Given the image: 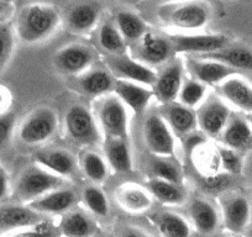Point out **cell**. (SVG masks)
<instances>
[{
	"mask_svg": "<svg viewBox=\"0 0 252 237\" xmlns=\"http://www.w3.org/2000/svg\"><path fill=\"white\" fill-rule=\"evenodd\" d=\"M10 193V183H9V176L5 168L0 163V200H4Z\"/></svg>",
	"mask_w": 252,
	"mask_h": 237,
	"instance_id": "ee69618b",
	"label": "cell"
},
{
	"mask_svg": "<svg viewBox=\"0 0 252 237\" xmlns=\"http://www.w3.org/2000/svg\"><path fill=\"white\" fill-rule=\"evenodd\" d=\"M120 237H150V236L145 231L137 229V227L127 226L123 230Z\"/></svg>",
	"mask_w": 252,
	"mask_h": 237,
	"instance_id": "7dc6e473",
	"label": "cell"
},
{
	"mask_svg": "<svg viewBox=\"0 0 252 237\" xmlns=\"http://www.w3.org/2000/svg\"><path fill=\"white\" fill-rule=\"evenodd\" d=\"M36 164L63 179L73 178L79 169V163L71 151L64 148H50L37 152L33 156Z\"/></svg>",
	"mask_w": 252,
	"mask_h": 237,
	"instance_id": "e0dca14e",
	"label": "cell"
},
{
	"mask_svg": "<svg viewBox=\"0 0 252 237\" xmlns=\"http://www.w3.org/2000/svg\"><path fill=\"white\" fill-rule=\"evenodd\" d=\"M15 30L9 21H0V74L10 62L15 48Z\"/></svg>",
	"mask_w": 252,
	"mask_h": 237,
	"instance_id": "f35d334b",
	"label": "cell"
},
{
	"mask_svg": "<svg viewBox=\"0 0 252 237\" xmlns=\"http://www.w3.org/2000/svg\"><path fill=\"white\" fill-rule=\"evenodd\" d=\"M81 200L83 202L84 207L95 216H108L110 211L108 198L105 197L103 190L95 184H89L83 188L81 193Z\"/></svg>",
	"mask_w": 252,
	"mask_h": 237,
	"instance_id": "8d00e7d4",
	"label": "cell"
},
{
	"mask_svg": "<svg viewBox=\"0 0 252 237\" xmlns=\"http://www.w3.org/2000/svg\"><path fill=\"white\" fill-rule=\"evenodd\" d=\"M96 124L105 139H126L129 132V114L123 101L115 95L109 94L96 99Z\"/></svg>",
	"mask_w": 252,
	"mask_h": 237,
	"instance_id": "5b68a950",
	"label": "cell"
},
{
	"mask_svg": "<svg viewBox=\"0 0 252 237\" xmlns=\"http://www.w3.org/2000/svg\"><path fill=\"white\" fill-rule=\"evenodd\" d=\"M188 157L192 159L195 169H197L202 178L220 173L221 164H220L218 147L213 146L208 141H204L203 144L198 145L189 153Z\"/></svg>",
	"mask_w": 252,
	"mask_h": 237,
	"instance_id": "d6a6232c",
	"label": "cell"
},
{
	"mask_svg": "<svg viewBox=\"0 0 252 237\" xmlns=\"http://www.w3.org/2000/svg\"><path fill=\"white\" fill-rule=\"evenodd\" d=\"M246 120H247V122H249L250 126H251V129H252V113L251 114H247Z\"/></svg>",
	"mask_w": 252,
	"mask_h": 237,
	"instance_id": "681fc988",
	"label": "cell"
},
{
	"mask_svg": "<svg viewBox=\"0 0 252 237\" xmlns=\"http://www.w3.org/2000/svg\"><path fill=\"white\" fill-rule=\"evenodd\" d=\"M62 24L61 11L50 4H29L16 14V38L26 45H36L55 35Z\"/></svg>",
	"mask_w": 252,
	"mask_h": 237,
	"instance_id": "6da1fadb",
	"label": "cell"
},
{
	"mask_svg": "<svg viewBox=\"0 0 252 237\" xmlns=\"http://www.w3.org/2000/svg\"><path fill=\"white\" fill-rule=\"evenodd\" d=\"M15 11V5L10 1H0V21H8Z\"/></svg>",
	"mask_w": 252,
	"mask_h": 237,
	"instance_id": "bcb514c9",
	"label": "cell"
},
{
	"mask_svg": "<svg viewBox=\"0 0 252 237\" xmlns=\"http://www.w3.org/2000/svg\"><path fill=\"white\" fill-rule=\"evenodd\" d=\"M246 236H247V237H252V222L249 225V227H247V230H246Z\"/></svg>",
	"mask_w": 252,
	"mask_h": 237,
	"instance_id": "c3c4849f",
	"label": "cell"
},
{
	"mask_svg": "<svg viewBox=\"0 0 252 237\" xmlns=\"http://www.w3.org/2000/svg\"><path fill=\"white\" fill-rule=\"evenodd\" d=\"M142 139L154 156L174 157V135L158 110L149 111L142 124Z\"/></svg>",
	"mask_w": 252,
	"mask_h": 237,
	"instance_id": "9c48e42d",
	"label": "cell"
},
{
	"mask_svg": "<svg viewBox=\"0 0 252 237\" xmlns=\"http://www.w3.org/2000/svg\"><path fill=\"white\" fill-rule=\"evenodd\" d=\"M113 93L123 101L124 105L130 108L136 114L144 113L151 99L154 98L151 89H147L141 84L123 81V79H116Z\"/></svg>",
	"mask_w": 252,
	"mask_h": 237,
	"instance_id": "484cf974",
	"label": "cell"
},
{
	"mask_svg": "<svg viewBox=\"0 0 252 237\" xmlns=\"http://www.w3.org/2000/svg\"><path fill=\"white\" fill-rule=\"evenodd\" d=\"M16 116L14 113L0 114V149L8 145L13 135L14 127H15Z\"/></svg>",
	"mask_w": 252,
	"mask_h": 237,
	"instance_id": "7bdbcfd3",
	"label": "cell"
},
{
	"mask_svg": "<svg viewBox=\"0 0 252 237\" xmlns=\"http://www.w3.org/2000/svg\"><path fill=\"white\" fill-rule=\"evenodd\" d=\"M64 184L66 179L33 163L25 167L16 178L14 197L19 204L28 205L52 190L64 187Z\"/></svg>",
	"mask_w": 252,
	"mask_h": 237,
	"instance_id": "7a4b0ae2",
	"label": "cell"
},
{
	"mask_svg": "<svg viewBox=\"0 0 252 237\" xmlns=\"http://www.w3.org/2000/svg\"><path fill=\"white\" fill-rule=\"evenodd\" d=\"M101 11V5L95 1H78L69 4L61 11V16L69 32L74 35H88L100 24Z\"/></svg>",
	"mask_w": 252,
	"mask_h": 237,
	"instance_id": "7c38bea8",
	"label": "cell"
},
{
	"mask_svg": "<svg viewBox=\"0 0 252 237\" xmlns=\"http://www.w3.org/2000/svg\"><path fill=\"white\" fill-rule=\"evenodd\" d=\"M62 237H95L98 226L94 220L81 209H72L62 215L58 224Z\"/></svg>",
	"mask_w": 252,
	"mask_h": 237,
	"instance_id": "83f0119b",
	"label": "cell"
},
{
	"mask_svg": "<svg viewBox=\"0 0 252 237\" xmlns=\"http://www.w3.org/2000/svg\"><path fill=\"white\" fill-rule=\"evenodd\" d=\"M222 211V221L227 231L232 234H242L246 231L251 219V207L245 195L230 193L220 199Z\"/></svg>",
	"mask_w": 252,
	"mask_h": 237,
	"instance_id": "2e32d148",
	"label": "cell"
},
{
	"mask_svg": "<svg viewBox=\"0 0 252 237\" xmlns=\"http://www.w3.org/2000/svg\"><path fill=\"white\" fill-rule=\"evenodd\" d=\"M104 153L109 168L118 173L132 171V157L126 139H105Z\"/></svg>",
	"mask_w": 252,
	"mask_h": 237,
	"instance_id": "f546056e",
	"label": "cell"
},
{
	"mask_svg": "<svg viewBox=\"0 0 252 237\" xmlns=\"http://www.w3.org/2000/svg\"><path fill=\"white\" fill-rule=\"evenodd\" d=\"M52 59L53 66L61 74L73 78L95 66L98 52L86 43L73 42L61 47Z\"/></svg>",
	"mask_w": 252,
	"mask_h": 237,
	"instance_id": "ba28073f",
	"label": "cell"
},
{
	"mask_svg": "<svg viewBox=\"0 0 252 237\" xmlns=\"http://www.w3.org/2000/svg\"><path fill=\"white\" fill-rule=\"evenodd\" d=\"M157 15L164 25L181 30H199L210 20V8L202 1L169 3L159 6Z\"/></svg>",
	"mask_w": 252,
	"mask_h": 237,
	"instance_id": "277c9868",
	"label": "cell"
},
{
	"mask_svg": "<svg viewBox=\"0 0 252 237\" xmlns=\"http://www.w3.org/2000/svg\"><path fill=\"white\" fill-rule=\"evenodd\" d=\"M113 20L127 43V47L139 41L150 31L149 25L137 14L127 9H120L116 11Z\"/></svg>",
	"mask_w": 252,
	"mask_h": 237,
	"instance_id": "f1b7e54d",
	"label": "cell"
},
{
	"mask_svg": "<svg viewBox=\"0 0 252 237\" xmlns=\"http://www.w3.org/2000/svg\"><path fill=\"white\" fill-rule=\"evenodd\" d=\"M96 41L106 56H119L127 53V43L121 36L113 19L100 21L96 28Z\"/></svg>",
	"mask_w": 252,
	"mask_h": 237,
	"instance_id": "1f68e13d",
	"label": "cell"
},
{
	"mask_svg": "<svg viewBox=\"0 0 252 237\" xmlns=\"http://www.w3.org/2000/svg\"><path fill=\"white\" fill-rule=\"evenodd\" d=\"M78 163L84 176L93 184L98 185L105 182L109 176V166L104 157L92 149H83L79 153Z\"/></svg>",
	"mask_w": 252,
	"mask_h": 237,
	"instance_id": "e575fe53",
	"label": "cell"
},
{
	"mask_svg": "<svg viewBox=\"0 0 252 237\" xmlns=\"http://www.w3.org/2000/svg\"><path fill=\"white\" fill-rule=\"evenodd\" d=\"M131 57L149 68H161L174 58V48L168 36L150 30L139 41L129 46Z\"/></svg>",
	"mask_w": 252,
	"mask_h": 237,
	"instance_id": "8992f818",
	"label": "cell"
},
{
	"mask_svg": "<svg viewBox=\"0 0 252 237\" xmlns=\"http://www.w3.org/2000/svg\"><path fill=\"white\" fill-rule=\"evenodd\" d=\"M162 237H189L190 226L181 215L173 211H158L150 216Z\"/></svg>",
	"mask_w": 252,
	"mask_h": 237,
	"instance_id": "836d02e7",
	"label": "cell"
},
{
	"mask_svg": "<svg viewBox=\"0 0 252 237\" xmlns=\"http://www.w3.org/2000/svg\"><path fill=\"white\" fill-rule=\"evenodd\" d=\"M218 89L225 103L242 113H252V86L246 79L235 74L219 84Z\"/></svg>",
	"mask_w": 252,
	"mask_h": 237,
	"instance_id": "7402d4cb",
	"label": "cell"
},
{
	"mask_svg": "<svg viewBox=\"0 0 252 237\" xmlns=\"http://www.w3.org/2000/svg\"><path fill=\"white\" fill-rule=\"evenodd\" d=\"M197 58L210 59L225 64L234 71H251L252 72V48L244 43H232L225 46L217 52L209 55L199 56Z\"/></svg>",
	"mask_w": 252,
	"mask_h": 237,
	"instance_id": "603a6c76",
	"label": "cell"
},
{
	"mask_svg": "<svg viewBox=\"0 0 252 237\" xmlns=\"http://www.w3.org/2000/svg\"><path fill=\"white\" fill-rule=\"evenodd\" d=\"M218 153H219L220 164L224 169V173L230 174V176H239L242 172V158L241 154L237 151L231 148H227L225 146H217Z\"/></svg>",
	"mask_w": 252,
	"mask_h": 237,
	"instance_id": "60d3db41",
	"label": "cell"
},
{
	"mask_svg": "<svg viewBox=\"0 0 252 237\" xmlns=\"http://www.w3.org/2000/svg\"><path fill=\"white\" fill-rule=\"evenodd\" d=\"M95 237H100V236H95Z\"/></svg>",
	"mask_w": 252,
	"mask_h": 237,
	"instance_id": "f907efd6",
	"label": "cell"
},
{
	"mask_svg": "<svg viewBox=\"0 0 252 237\" xmlns=\"http://www.w3.org/2000/svg\"><path fill=\"white\" fill-rule=\"evenodd\" d=\"M5 237H62L60 229L50 220H43L35 226L16 230Z\"/></svg>",
	"mask_w": 252,
	"mask_h": 237,
	"instance_id": "ab89813d",
	"label": "cell"
},
{
	"mask_svg": "<svg viewBox=\"0 0 252 237\" xmlns=\"http://www.w3.org/2000/svg\"><path fill=\"white\" fill-rule=\"evenodd\" d=\"M11 105V93L6 87L0 86V114L9 111Z\"/></svg>",
	"mask_w": 252,
	"mask_h": 237,
	"instance_id": "f6af8a7d",
	"label": "cell"
},
{
	"mask_svg": "<svg viewBox=\"0 0 252 237\" xmlns=\"http://www.w3.org/2000/svg\"><path fill=\"white\" fill-rule=\"evenodd\" d=\"M208 87L193 78H184L178 94V103L189 109L199 106L205 100Z\"/></svg>",
	"mask_w": 252,
	"mask_h": 237,
	"instance_id": "74e56055",
	"label": "cell"
},
{
	"mask_svg": "<svg viewBox=\"0 0 252 237\" xmlns=\"http://www.w3.org/2000/svg\"><path fill=\"white\" fill-rule=\"evenodd\" d=\"M146 188L159 203L171 207H179L186 203L188 198V193L182 184L167 182V180L158 179V178H150L146 183Z\"/></svg>",
	"mask_w": 252,
	"mask_h": 237,
	"instance_id": "4dcf8cb0",
	"label": "cell"
},
{
	"mask_svg": "<svg viewBox=\"0 0 252 237\" xmlns=\"http://www.w3.org/2000/svg\"><path fill=\"white\" fill-rule=\"evenodd\" d=\"M64 134L74 145L88 147L101 142V131L91 109L82 103L72 104L64 114Z\"/></svg>",
	"mask_w": 252,
	"mask_h": 237,
	"instance_id": "3957f363",
	"label": "cell"
},
{
	"mask_svg": "<svg viewBox=\"0 0 252 237\" xmlns=\"http://www.w3.org/2000/svg\"><path fill=\"white\" fill-rule=\"evenodd\" d=\"M46 217L28 205L8 204L0 207V234H10L40 224Z\"/></svg>",
	"mask_w": 252,
	"mask_h": 237,
	"instance_id": "ffe728a7",
	"label": "cell"
},
{
	"mask_svg": "<svg viewBox=\"0 0 252 237\" xmlns=\"http://www.w3.org/2000/svg\"><path fill=\"white\" fill-rule=\"evenodd\" d=\"M173 45L174 52L184 53L188 57H199L221 50L231 41L224 33H167Z\"/></svg>",
	"mask_w": 252,
	"mask_h": 237,
	"instance_id": "30bf717a",
	"label": "cell"
},
{
	"mask_svg": "<svg viewBox=\"0 0 252 237\" xmlns=\"http://www.w3.org/2000/svg\"><path fill=\"white\" fill-rule=\"evenodd\" d=\"M115 77L105 66H94L84 73L72 78L71 87L81 95L99 99L113 93Z\"/></svg>",
	"mask_w": 252,
	"mask_h": 237,
	"instance_id": "9a60e30c",
	"label": "cell"
},
{
	"mask_svg": "<svg viewBox=\"0 0 252 237\" xmlns=\"http://www.w3.org/2000/svg\"><path fill=\"white\" fill-rule=\"evenodd\" d=\"M189 217L195 229L204 235H210L217 231L219 226V212L217 207L204 198H193L188 205Z\"/></svg>",
	"mask_w": 252,
	"mask_h": 237,
	"instance_id": "4316f807",
	"label": "cell"
},
{
	"mask_svg": "<svg viewBox=\"0 0 252 237\" xmlns=\"http://www.w3.org/2000/svg\"><path fill=\"white\" fill-rule=\"evenodd\" d=\"M79 199H81V197H78V194L73 189L62 187L47 193L35 202L30 203V204H28V207L42 214L43 216L46 214L64 215L66 212L74 209Z\"/></svg>",
	"mask_w": 252,
	"mask_h": 237,
	"instance_id": "44dd1931",
	"label": "cell"
},
{
	"mask_svg": "<svg viewBox=\"0 0 252 237\" xmlns=\"http://www.w3.org/2000/svg\"><path fill=\"white\" fill-rule=\"evenodd\" d=\"M149 167L154 178L183 185V168L174 157L152 154Z\"/></svg>",
	"mask_w": 252,
	"mask_h": 237,
	"instance_id": "d590c367",
	"label": "cell"
},
{
	"mask_svg": "<svg viewBox=\"0 0 252 237\" xmlns=\"http://www.w3.org/2000/svg\"><path fill=\"white\" fill-rule=\"evenodd\" d=\"M198 130L207 137L218 139L231 118L229 105L220 96L213 95L205 99L195 111Z\"/></svg>",
	"mask_w": 252,
	"mask_h": 237,
	"instance_id": "8fae6325",
	"label": "cell"
},
{
	"mask_svg": "<svg viewBox=\"0 0 252 237\" xmlns=\"http://www.w3.org/2000/svg\"><path fill=\"white\" fill-rule=\"evenodd\" d=\"M232 184V176L220 172L215 176L204 177L200 179V188L204 192L210 193V194H219L224 193L225 190L229 189L230 185Z\"/></svg>",
	"mask_w": 252,
	"mask_h": 237,
	"instance_id": "b9f144b4",
	"label": "cell"
},
{
	"mask_svg": "<svg viewBox=\"0 0 252 237\" xmlns=\"http://www.w3.org/2000/svg\"><path fill=\"white\" fill-rule=\"evenodd\" d=\"M222 146L234 151L245 152L252 148V129L246 118L240 115H231L225 126L221 136Z\"/></svg>",
	"mask_w": 252,
	"mask_h": 237,
	"instance_id": "cb8c5ba5",
	"label": "cell"
},
{
	"mask_svg": "<svg viewBox=\"0 0 252 237\" xmlns=\"http://www.w3.org/2000/svg\"><path fill=\"white\" fill-rule=\"evenodd\" d=\"M184 67L193 79L207 87L219 86L225 79L237 74L236 71L219 62L197 57H188V56L184 61Z\"/></svg>",
	"mask_w": 252,
	"mask_h": 237,
	"instance_id": "ac0fdd59",
	"label": "cell"
},
{
	"mask_svg": "<svg viewBox=\"0 0 252 237\" xmlns=\"http://www.w3.org/2000/svg\"><path fill=\"white\" fill-rule=\"evenodd\" d=\"M104 64L115 77V79L141 84V86L150 87V89L156 79V72L154 69L135 61L127 53L119 56H105Z\"/></svg>",
	"mask_w": 252,
	"mask_h": 237,
	"instance_id": "5bb4252c",
	"label": "cell"
},
{
	"mask_svg": "<svg viewBox=\"0 0 252 237\" xmlns=\"http://www.w3.org/2000/svg\"><path fill=\"white\" fill-rule=\"evenodd\" d=\"M184 61L179 57L172 58L168 63L156 72V79L151 87L154 96L163 104L173 103L178 98L179 90L184 82Z\"/></svg>",
	"mask_w": 252,
	"mask_h": 237,
	"instance_id": "4fadbf2b",
	"label": "cell"
},
{
	"mask_svg": "<svg viewBox=\"0 0 252 237\" xmlns=\"http://www.w3.org/2000/svg\"><path fill=\"white\" fill-rule=\"evenodd\" d=\"M58 129V116L50 106H40L31 111L21 122L18 136L23 144L37 146L46 144L56 135Z\"/></svg>",
	"mask_w": 252,
	"mask_h": 237,
	"instance_id": "52a82bcc",
	"label": "cell"
},
{
	"mask_svg": "<svg viewBox=\"0 0 252 237\" xmlns=\"http://www.w3.org/2000/svg\"><path fill=\"white\" fill-rule=\"evenodd\" d=\"M158 111L172 134L176 136L184 139L198 131L197 114L193 109L187 108L178 101H173L161 105Z\"/></svg>",
	"mask_w": 252,
	"mask_h": 237,
	"instance_id": "d6986e66",
	"label": "cell"
},
{
	"mask_svg": "<svg viewBox=\"0 0 252 237\" xmlns=\"http://www.w3.org/2000/svg\"><path fill=\"white\" fill-rule=\"evenodd\" d=\"M115 200L121 209L131 214H141L152 205V195L147 188L135 183H125L115 192Z\"/></svg>",
	"mask_w": 252,
	"mask_h": 237,
	"instance_id": "d4e9b609",
	"label": "cell"
}]
</instances>
